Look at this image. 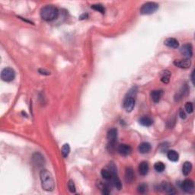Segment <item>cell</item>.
<instances>
[{
  "instance_id": "4316f807",
  "label": "cell",
  "mask_w": 195,
  "mask_h": 195,
  "mask_svg": "<svg viewBox=\"0 0 195 195\" xmlns=\"http://www.w3.org/2000/svg\"><path fill=\"white\" fill-rule=\"evenodd\" d=\"M91 9H93L95 11H98V12H101V14H104L105 12V7H104L101 4H94V5H92L91 6Z\"/></svg>"
},
{
  "instance_id": "f1b7e54d",
  "label": "cell",
  "mask_w": 195,
  "mask_h": 195,
  "mask_svg": "<svg viewBox=\"0 0 195 195\" xmlns=\"http://www.w3.org/2000/svg\"><path fill=\"white\" fill-rule=\"evenodd\" d=\"M184 108H185L186 111H187L188 114H191V113H193V104H192L191 102H187V103L185 104Z\"/></svg>"
},
{
  "instance_id": "836d02e7",
  "label": "cell",
  "mask_w": 195,
  "mask_h": 195,
  "mask_svg": "<svg viewBox=\"0 0 195 195\" xmlns=\"http://www.w3.org/2000/svg\"><path fill=\"white\" fill-rule=\"evenodd\" d=\"M191 81L192 82H193V84L194 83V82H193V71L191 73Z\"/></svg>"
},
{
  "instance_id": "5bb4252c",
  "label": "cell",
  "mask_w": 195,
  "mask_h": 195,
  "mask_svg": "<svg viewBox=\"0 0 195 195\" xmlns=\"http://www.w3.org/2000/svg\"><path fill=\"white\" fill-rule=\"evenodd\" d=\"M163 94V91L161 90H154L150 93V96L152 98V100L155 103H158L161 100V98Z\"/></svg>"
},
{
  "instance_id": "cb8c5ba5",
  "label": "cell",
  "mask_w": 195,
  "mask_h": 195,
  "mask_svg": "<svg viewBox=\"0 0 195 195\" xmlns=\"http://www.w3.org/2000/svg\"><path fill=\"white\" fill-rule=\"evenodd\" d=\"M62 155L64 158H66L69 155V152H70V146L69 143H66L62 146Z\"/></svg>"
},
{
  "instance_id": "52a82bcc",
  "label": "cell",
  "mask_w": 195,
  "mask_h": 195,
  "mask_svg": "<svg viewBox=\"0 0 195 195\" xmlns=\"http://www.w3.org/2000/svg\"><path fill=\"white\" fill-rule=\"evenodd\" d=\"M180 52L185 59H190L193 56V47L190 44H186L181 47Z\"/></svg>"
},
{
  "instance_id": "30bf717a",
  "label": "cell",
  "mask_w": 195,
  "mask_h": 195,
  "mask_svg": "<svg viewBox=\"0 0 195 195\" xmlns=\"http://www.w3.org/2000/svg\"><path fill=\"white\" fill-rule=\"evenodd\" d=\"M117 152L120 155H123V156H126L132 152V148L129 145L120 144L117 147Z\"/></svg>"
},
{
  "instance_id": "277c9868",
  "label": "cell",
  "mask_w": 195,
  "mask_h": 195,
  "mask_svg": "<svg viewBox=\"0 0 195 195\" xmlns=\"http://www.w3.org/2000/svg\"><path fill=\"white\" fill-rule=\"evenodd\" d=\"M158 9V5L155 2H149L145 3L140 9V13L142 15H152Z\"/></svg>"
},
{
  "instance_id": "ac0fdd59",
  "label": "cell",
  "mask_w": 195,
  "mask_h": 195,
  "mask_svg": "<svg viewBox=\"0 0 195 195\" xmlns=\"http://www.w3.org/2000/svg\"><path fill=\"white\" fill-rule=\"evenodd\" d=\"M167 157L170 161L174 162L178 161L179 159V155L175 150H169L167 153Z\"/></svg>"
},
{
  "instance_id": "7402d4cb",
  "label": "cell",
  "mask_w": 195,
  "mask_h": 195,
  "mask_svg": "<svg viewBox=\"0 0 195 195\" xmlns=\"http://www.w3.org/2000/svg\"><path fill=\"white\" fill-rule=\"evenodd\" d=\"M33 160L35 164L38 165L39 166L42 165V164H44V157L40 153H37V152L33 155Z\"/></svg>"
},
{
  "instance_id": "9a60e30c",
  "label": "cell",
  "mask_w": 195,
  "mask_h": 195,
  "mask_svg": "<svg viewBox=\"0 0 195 195\" xmlns=\"http://www.w3.org/2000/svg\"><path fill=\"white\" fill-rule=\"evenodd\" d=\"M149 170V164H148L146 161H142L140 162V165H139V172L141 175L143 176H145L148 174Z\"/></svg>"
},
{
  "instance_id": "d4e9b609",
  "label": "cell",
  "mask_w": 195,
  "mask_h": 195,
  "mask_svg": "<svg viewBox=\"0 0 195 195\" xmlns=\"http://www.w3.org/2000/svg\"><path fill=\"white\" fill-rule=\"evenodd\" d=\"M165 168V165L161 161H157L154 165V169L157 172H162Z\"/></svg>"
},
{
  "instance_id": "7c38bea8",
  "label": "cell",
  "mask_w": 195,
  "mask_h": 195,
  "mask_svg": "<svg viewBox=\"0 0 195 195\" xmlns=\"http://www.w3.org/2000/svg\"><path fill=\"white\" fill-rule=\"evenodd\" d=\"M124 179L126 183H131L134 179V172L131 167H126L125 169Z\"/></svg>"
},
{
  "instance_id": "603a6c76",
  "label": "cell",
  "mask_w": 195,
  "mask_h": 195,
  "mask_svg": "<svg viewBox=\"0 0 195 195\" xmlns=\"http://www.w3.org/2000/svg\"><path fill=\"white\" fill-rule=\"evenodd\" d=\"M187 91H188V88H187V87L186 85H184V87H182L181 91L179 92H178L176 97H175V100L179 101L181 99H182L183 97L186 94V93H187Z\"/></svg>"
},
{
  "instance_id": "5b68a950",
  "label": "cell",
  "mask_w": 195,
  "mask_h": 195,
  "mask_svg": "<svg viewBox=\"0 0 195 195\" xmlns=\"http://www.w3.org/2000/svg\"><path fill=\"white\" fill-rule=\"evenodd\" d=\"M15 78V70L10 67H6L3 69L1 73V79L4 82H10L13 81Z\"/></svg>"
},
{
  "instance_id": "1f68e13d",
  "label": "cell",
  "mask_w": 195,
  "mask_h": 195,
  "mask_svg": "<svg viewBox=\"0 0 195 195\" xmlns=\"http://www.w3.org/2000/svg\"><path fill=\"white\" fill-rule=\"evenodd\" d=\"M179 116H180V117H181V119H185L186 117H187V115H186L185 112H184V111H183L182 109L180 110V111H179Z\"/></svg>"
},
{
  "instance_id": "44dd1931",
  "label": "cell",
  "mask_w": 195,
  "mask_h": 195,
  "mask_svg": "<svg viewBox=\"0 0 195 195\" xmlns=\"http://www.w3.org/2000/svg\"><path fill=\"white\" fill-rule=\"evenodd\" d=\"M161 82H163L165 84H167L169 82V80H170V77H171V73L168 71V70H165L161 73Z\"/></svg>"
},
{
  "instance_id": "d6a6232c",
  "label": "cell",
  "mask_w": 195,
  "mask_h": 195,
  "mask_svg": "<svg viewBox=\"0 0 195 195\" xmlns=\"http://www.w3.org/2000/svg\"><path fill=\"white\" fill-rule=\"evenodd\" d=\"M38 71H39V73H41V74H42V75H46V76H48V75H50V73H49V72H47V71H46L45 69H40L38 70Z\"/></svg>"
},
{
  "instance_id": "4dcf8cb0",
  "label": "cell",
  "mask_w": 195,
  "mask_h": 195,
  "mask_svg": "<svg viewBox=\"0 0 195 195\" xmlns=\"http://www.w3.org/2000/svg\"><path fill=\"white\" fill-rule=\"evenodd\" d=\"M175 123H176V119H175V117H171L170 120H168L167 126H168V127L172 128L175 125Z\"/></svg>"
},
{
  "instance_id": "2e32d148",
  "label": "cell",
  "mask_w": 195,
  "mask_h": 195,
  "mask_svg": "<svg viewBox=\"0 0 195 195\" xmlns=\"http://www.w3.org/2000/svg\"><path fill=\"white\" fill-rule=\"evenodd\" d=\"M111 181L112 182V184L118 190H120L122 188V183L120 181V178L117 176V173L112 174V177L111 178Z\"/></svg>"
},
{
  "instance_id": "8fae6325",
  "label": "cell",
  "mask_w": 195,
  "mask_h": 195,
  "mask_svg": "<svg viewBox=\"0 0 195 195\" xmlns=\"http://www.w3.org/2000/svg\"><path fill=\"white\" fill-rule=\"evenodd\" d=\"M161 188L162 189L165 193H169V194H174V193H176L175 187H174L172 184H171L169 182H168V181H162V182H161Z\"/></svg>"
},
{
  "instance_id": "484cf974",
  "label": "cell",
  "mask_w": 195,
  "mask_h": 195,
  "mask_svg": "<svg viewBox=\"0 0 195 195\" xmlns=\"http://www.w3.org/2000/svg\"><path fill=\"white\" fill-rule=\"evenodd\" d=\"M101 175L106 180H111V177H112L111 172L108 169H102L101 172Z\"/></svg>"
},
{
  "instance_id": "8992f818",
  "label": "cell",
  "mask_w": 195,
  "mask_h": 195,
  "mask_svg": "<svg viewBox=\"0 0 195 195\" xmlns=\"http://www.w3.org/2000/svg\"><path fill=\"white\" fill-rule=\"evenodd\" d=\"M117 129L116 128H111L107 133V139H108L109 144H108V147L114 148V145H115L116 141H117Z\"/></svg>"
},
{
  "instance_id": "7a4b0ae2",
  "label": "cell",
  "mask_w": 195,
  "mask_h": 195,
  "mask_svg": "<svg viewBox=\"0 0 195 195\" xmlns=\"http://www.w3.org/2000/svg\"><path fill=\"white\" fill-rule=\"evenodd\" d=\"M41 18L46 21H51L56 19L59 15L57 8L53 5H46L41 9L40 12Z\"/></svg>"
},
{
  "instance_id": "3957f363",
  "label": "cell",
  "mask_w": 195,
  "mask_h": 195,
  "mask_svg": "<svg viewBox=\"0 0 195 195\" xmlns=\"http://www.w3.org/2000/svg\"><path fill=\"white\" fill-rule=\"evenodd\" d=\"M137 91L136 87H133L127 93V95L125 97L123 100V108L126 110V112H131L133 110L135 106V98L134 96L136 95Z\"/></svg>"
},
{
  "instance_id": "9c48e42d",
  "label": "cell",
  "mask_w": 195,
  "mask_h": 195,
  "mask_svg": "<svg viewBox=\"0 0 195 195\" xmlns=\"http://www.w3.org/2000/svg\"><path fill=\"white\" fill-rule=\"evenodd\" d=\"M173 64L175 66L181 69H187L191 65V61L189 59H175L173 62Z\"/></svg>"
},
{
  "instance_id": "e0dca14e",
  "label": "cell",
  "mask_w": 195,
  "mask_h": 195,
  "mask_svg": "<svg viewBox=\"0 0 195 195\" xmlns=\"http://www.w3.org/2000/svg\"><path fill=\"white\" fill-rule=\"evenodd\" d=\"M139 152L142 154L148 153L151 150V145L149 143H142L138 147Z\"/></svg>"
},
{
  "instance_id": "ba28073f",
  "label": "cell",
  "mask_w": 195,
  "mask_h": 195,
  "mask_svg": "<svg viewBox=\"0 0 195 195\" xmlns=\"http://www.w3.org/2000/svg\"><path fill=\"white\" fill-rule=\"evenodd\" d=\"M182 189L187 193H192L194 190V183L191 179H185L182 182Z\"/></svg>"
},
{
  "instance_id": "f546056e",
  "label": "cell",
  "mask_w": 195,
  "mask_h": 195,
  "mask_svg": "<svg viewBox=\"0 0 195 195\" xmlns=\"http://www.w3.org/2000/svg\"><path fill=\"white\" fill-rule=\"evenodd\" d=\"M137 190H138L139 193H145V192L147 190V185H146V184H144V183L140 184L139 187H137Z\"/></svg>"
},
{
  "instance_id": "4fadbf2b",
  "label": "cell",
  "mask_w": 195,
  "mask_h": 195,
  "mask_svg": "<svg viewBox=\"0 0 195 195\" xmlns=\"http://www.w3.org/2000/svg\"><path fill=\"white\" fill-rule=\"evenodd\" d=\"M164 44L165 45L170 47V48L177 49L178 47H179V42H178V41L173 37L167 38V39L164 41Z\"/></svg>"
},
{
  "instance_id": "6da1fadb",
  "label": "cell",
  "mask_w": 195,
  "mask_h": 195,
  "mask_svg": "<svg viewBox=\"0 0 195 195\" xmlns=\"http://www.w3.org/2000/svg\"><path fill=\"white\" fill-rule=\"evenodd\" d=\"M40 179L41 187L46 191H53L55 188V182L51 172L47 169H42L40 172Z\"/></svg>"
},
{
  "instance_id": "83f0119b",
  "label": "cell",
  "mask_w": 195,
  "mask_h": 195,
  "mask_svg": "<svg viewBox=\"0 0 195 195\" xmlns=\"http://www.w3.org/2000/svg\"><path fill=\"white\" fill-rule=\"evenodd\" d=\"M68 189L71 193H75L76 192V185H75L74 181L73 180H69L68 181Z\"/></svg>"
},
{
  "instance_id": "ffe728a7",
  "label": "cell",
  "mask_w": 195,
  "mask_h": 195,
  "mask_svg": "<svg viewBox=\"0 0 195 195\" xmlns=\"http://www.w3.org/2000/svg\"><path fill=\"white\" fill-rule=\"evenodd\" d=\"M192 170V164L190 161H185L182 167V173L184 174L185 176L188 175L190 173Z\"/></svg>"
},
{
  "instance_id": "d6986e66",
  "label": "cell",
  "mask_w": 195,
  "mask_h": 195,
  "mask_svg": "<svg viewBox=\"0 0 195 195\" xmlns=\"http://www.w3.org/2000/svg\"><path fill=\"white\" fill-rule=\"evenodd\" d=\"M139 122H140V124L144 126H150L153 123V120L149 117H146V116L141 117L139 120Z\"/></svg>"
}]
</instances>
